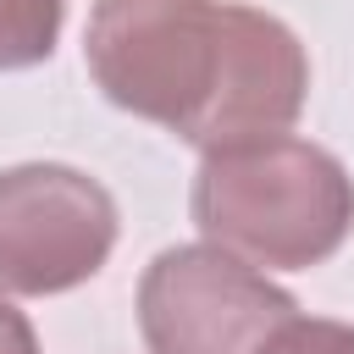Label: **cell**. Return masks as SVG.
<instances>
[{
  "mask_svg": "<svg viewBox=\"0 0 354 354\" xmlns=\"http://www.w3.org/2000/svg\"><path fill=\"white\" fill-rule=\"evenodd\" d=\"M83 50L122 111L205 155L282 138L310 94L293 28L232 0H100Z\"/></svg>",
  "mask_w": 354,
  "mask_h": 354,
  "instance_id": "1",
  "label": "cell"
},
{
  "mask_svg": "<svg viewBox=\"0 0 354 354\" xmlns=\"http://www.w3.org/2000/svg\"><path fill=\"white\" fill-rule=\"evenodd\" d=\"M194 221L243 266L304 271L348 238L354 183L321 144L260 138L205 155L194 177Z\"/></svg>",
  "mask_w": 354,
  "mask_h": 354,
  "instance_id": "2",
  "label": "cell"
},
{
  "mask_svg": "<svg viewBox=\"0 0 354 354\" xmlns=\"http://www.w3.org/2000/svg\"><path fill=\"white\" fill-rule=\"evenodd\" d=\"M293 321V299L216 243L166 249L138 282L149 354H260Z\"/></svg>",
  "mask_w": 354,
  "mask_h": 354,
  "instance_id": "3",
  "label": "cell"
},
{
  "mask_svg": "<svg viewBox=\"0 0 354 354\" xmlns=\"http://www.w3.org/2000/svg\"><path fill=\"white\" fill-rule=\"evenodd\" d=\"M116 243L111 194L72 166H11L0 171V288L6 293H66L88 282Z\"/></svg>",
  "mask_w": 354,
  "mask_h": 354,
  "instance_id": "4",
  "label": "cell"
},
{
  "mask_svg": "<svg viewBox=\"0 0 354 354\" xmlns=\"http://www.w3.org/2000/svg\"><path fill=\"white\" fill-rule=\"evenodd\" d=\"M61 0H0V72L33 66L55 50Z\"/></svg>",
  "mask_w": 354,
  "mask_h": 354,
  "instance_id": "5",
  "label": "cell"
},
{
  "mask_svg": "<svg viewBox=\"0 0 354 354\" xmlns=\"http://www.w3.org/2000/svg\"><path fill=\"white\" fill-rule=\"evenodd\" d=\"M260 354H354V326L343 321H304L293 315Z\"/></svg>",
  "mask_w": 354,
  "mask_h": 354,
  "instance_id": "6",
  "label": "cell"
},
{
  "mask_svg": "<svg viewBox=\"0 0 354 354\" xmlns=\"http://www.w3.org/2000/svg\"><path fill=\"white\" fill-rule=\"evenodd\" d=\"M0 354H39L33 326H28V321H22V310H11L6 299H0Z\"/></svg>",
  "mask_w": 354,
  "mask_h": 354,
  "instance_id": "7",
  "label": "cell"
}]
</instances>
